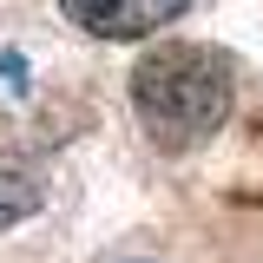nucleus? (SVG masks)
Masks as SVG:
<instances>
[{
	"label": "nucleus",
	"mask_w": 263,
	"mask_h": 263,
	"mask_svg": "<svg viewBox=\"0 0 263 263\" xmlns=\"http://www.w3.org/2000/svg\"><path fill=\"white\" fill-rule=\"evenodd\" d=\"M132 112L158 152H191L230 119V66L204 46H152L132 72Z\"/></svg>",
	"instance_id": "nucleus-1"
},
{
	"label": "nucleus",
	"mask_w": 263,
	"mask_h": 263,
	"mask_svg": "<svg viewBox=\"0 0 263 263\" xmlns=\"http://www.w3.org/2000/svg\"><path fill=\"white\" fill-rule=\"evenodd\" d=\"M72 27L99 33V40H138V33L171 27L191 0H60Z\"/></svg>",
	"instance_id": "nucleus-2"
},
{
	"label": "nucleus",
	"mask_w": 263,
	"mask_h": 263,
	"mask_svg": "<svg viewBox=\"0 0 263 263\" xmlns=\"http://www.w3.org/2000/svg\"><path fill=\"white\" fill-rule=\"evenodd\" d=\"M27 211H33V184L27 178H0V224H13Z\"/></svg>",
	"instance_id": "nucleus-3"
}]
</instances>
